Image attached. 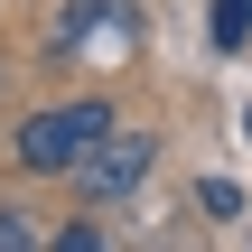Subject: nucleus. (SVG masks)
<instances>
[{
	"mask_svg": "<svg viewBox=\"0 0 252 252\" xmlns=\"http://www.w3.org/2000/svg\"><path fill=\"white\" fill-rule=\"evenodd\" d=\"M103 131H112V112H103V103L28 112V122H19V168H37V178H75V168L103 150Z\"/></svg>",
	"mask_w": 252,
	"mask_h": 252,
	"instance_id": "obj_1",
	"label": "nucleus"
},
{
	"mask_svg": "<svg viewBox=\"0 0 252 252\" xmlns=\"http://www.w3.org/2000/svg\"><path fill=\"white\" fill-rule=\"evenodd\" d=\"M150 159H159V140H140V131H122V122H112V131H103V150L75 168V178H84V206H122V196L150 178Z\"/></svg>",
	"mask_w": 252,
	"mask_h": 252,
	"instance_id": "obj_2",
	"label": "nucleus"
},
{
	"mask_svg": "<svg viewBox=\"0 0 252 252\" xmlns=\"http://www.w3.org/2000/svg\"><path fill=\"white\" fill-rule=\"evenodd\" d=\"M252 37V0H215V47H243Z\"/></svg>",
	"mask_w": 252,
	"mask_h": 252,
	"instance_id": "obj_3",
	"label": "nucleus"
},
{
	"mask_svg": "<svg viewBox=\"0 0 252 252\" xmlns=\"http://www.w3.org/2000/svg\"><path fill=\"white\" fill-rule=\"evenodd\" d=\"M196 196H206V215H243V187H224V178H206Z\"/></svg>",
	"mask_w": 252,
	"mask_h": 252,
	"instance_id": "obj_4",
	"label": "nucleus"
},
{
	"mask_svg": "<svg viewBox=\"0 0 252 252\" xmlns=\"http://www.w3.org/2000/svg\"><path fill=\"white\" fill-rule=\"evenodd\" d=\"M28 243H37V234H28L19 215H0V252H28Z\"/></svg>",
	"mask_w": 252,
	"mask_h": 252,
	"instance_id": "obj_5",
	"label": "nucleus"
}]
</instances>
